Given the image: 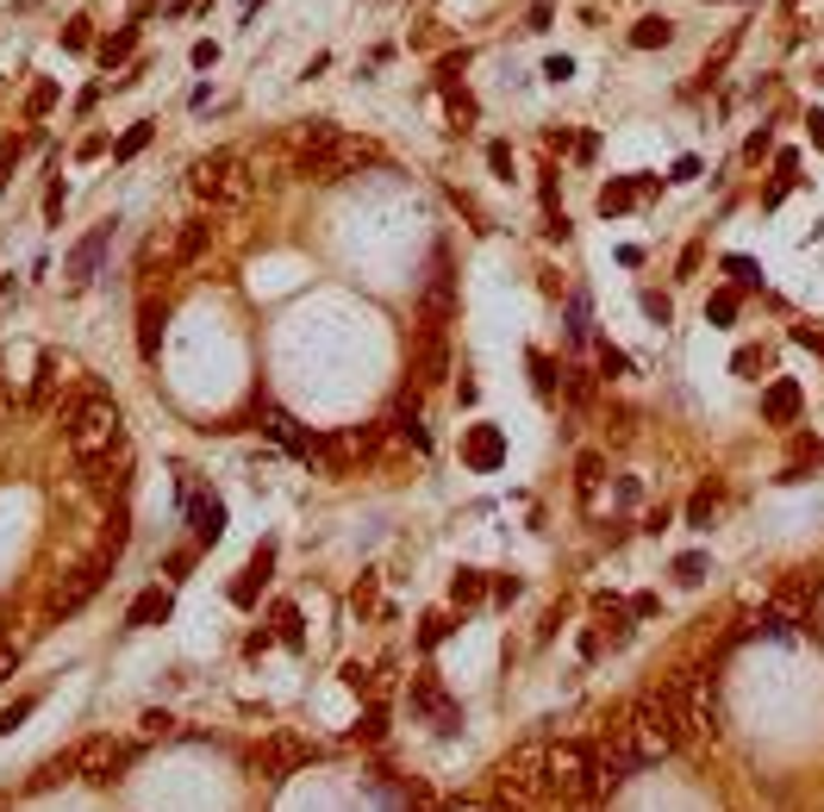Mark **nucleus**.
Returning <instances> with one entry per match:
<instances>
[{
	"mask_svg": "<svg viewBox=\"0 0 824 812\" xmlns=\"http://www.w3.org/2000/svg\"><path fill=\"white\" fill-rule=\"evenodd\" d=\"M450 126H462V132L475 126V101H469V94H456V89H450Z\"/></svg>",
	"mask_w": 824,
	"mask_h": 812,
	"instance_id": "obj_21",
	"label": "nucleus"
},
{
	"mask_svg": "<svg viewBox=\"0 0 824 812\" xmlns=\"http://www.w3.org/2000/svg\"><path fill=\"white\" fill-rule=\"evenodd\" d=\"M499 450H506V438H499L494 425H475V432L462 438V457H469V469H494Z\"/></svg>",
	"mask_w": 824,
	"mask_h": 812,
	"instance_id": "obj_4",
	"label": "nucleus"
},
{
	"mask_svg": "<svg viewBox=\"0 0 824 812\" xmlns=\"http://www.w3.org/2000/svg\"><path fill=\"white\" fill-rule=\"evenodd\" d=\"M195 526H200V538H219V531H225V506H219V494H200L195 501Z\"/></svg>",
	"mask_w": 824,
	"mask_h": 812,
	"instance_id": "obj_12",
	"label": "nucleus"
},
{
	"mask_svg": "<svg viewBox=\"0 0 824 812\" xmlns=\"http://www.w3.org/2000/svg\"><path fill=\"white\" fill-rule=\"evenodd\" d=\"M294 151H301V176H350V169H363V163H375V144L369 138H350L338 132V126H301L294 132Z\"/></svg>",
	"mask_w": 824,
	"mask_h": 812,
	"instance_id": "obj_1",
	"label": "nucleus"
},
{
	"mask_svg": "<svg viewBox=\"0 0 824 812\" xmlns=\"http://www.w3.org/2000/svg\"><path fill=\"white\" fill-rule=\"evenodd\" d=\"M57 107V82H38V89H32V113H50Z\"/></svg>",
	"mask_w": 824,
	"mask_h": 812,
	"instance_id": "obj_26",
	"label": "nucleus"
},
{
	"mask_svg": "<svg viewBox=\"0 0 824 812\" xmlns=\"http://www.w3.org/2000/svg\"><path fill=\"white\" fill-rule=\"evenodd\" d=\"M805 600H812V581H805V575H787L781 588L768 593V607H775V613H781V619L805 613Z\"/></svg>",
	"mask_w": 824,
	"mask_h": 812,
	"instance_id": "obj_7",
	"label": "nucleus"
},
{
	"mask_svg": "<svg viewBox=\"0 0 824 812\" xmlns=\"http://www.w3.org/2000/svg\"><path fill=\"white\" fill-rule=\"evenodd\" d=\"M63 45H69V50H87V45H94V32H87V20H69V25H63Z\"/></svg>",
	"mask_w": 824,
	"mask_h": 812,
	"instance_id": "obj_24",
	"label": "nucleus"
},
{
	"mask_svg": "<svg viewBox=\"0 0 824 812\" xmlns=\"http://www.w3.org/2000/svg\"><path fill=\"white\" fill-rule=\"evenodd\" d=\"M131 45H138V32H131V25H126V32H119V38H107V45H101V63H126V57H131Z\"/></svg>",
	"mask_w": 824,
	"mask_h": 812,
	"instance_id": "obj_16",
	"label": "nucleus"
},
{
	"mask_svg": "<svg viewBox=\"0 0 824 812\" xmlns=\"http://www.w3.org/2000/svg\"><path fill=\"white\" fill-rule=\"evenodd\" d=\"M637 195H650V181H612L607 195H600V213H607V220H625V213H637V207H631Z\"/></svg>",
	"mask_w": 824,
	"mask_h": 812,
	"instance_id": "obj_8",
	"label": "nucleus"
},
{
	"mask_svg": "<svg viewBox=\"0 0 824 812\" xmlns=\"http://www.w3.org/2000/svg\"><path fill=\"white\" fill-rule=\"evenodd\" d=\"M213 57H219V45H213V38H200V45H195V57H188V63H195V69H213Z\"/></svg>",
	"mask_w": 824,
	"mask_h": 812,
	"instance_id": "obj_28",
	"label": "nucleus"
},
{
	"mask_svg": "<svg viewBox=\"0 0 824 812\" xmlns=\"http://www.w3.org/2000/svg\"><path fill=\"white\" fill-rule=\"evenodd\" d=\"M699 575H706V556H699V550H687V556L674 563V581H681V588H699Z\"/></svg>",
	"mask_w": 824,
	"mask_h": 812,
	"instance_id": "obj_17",
	"label": "nucleus"
},
{
	"mask_svg": "<svg viewBox=\"0 0 824 812\" xmlns=\"http://www.w3.org/2000/svg\"><path fill=\"white\" fill-rule=\"evenodd\" d=\"M207 238H213V220L181 225V238H175V263H200V250H207Z\"/></svg>",
	"mask_w": 824,
	"mask_h": 812,
	"instance_id": "obj_10",
	"label": "nucleus"
},
{
	"mask_svg": "<svg viewBox=\"0 0 824 812\" xmlns=\"http://www.w3.org/2000/svg\"><path fill=\"white\" fill-rule=\"evenodd\" d=\"M487 169H494L499 181H513V151H506V144H487Z\"/></svg>",
	"mask_w": 824,
	"mask_h": 812,
	"instance_id": "obj_23",
	"label": "nucleus"
},
{
	"mask_svg": "<svg viewBox=\"0 0 824 812\" xmlns=\"http://www.w3.org/2000/svg\"><path fill=\"white\" fill-rule=\"evenodd\" d=\"M575 475H581V494H593V487H600V475H607V457H600V450H587Z\"/></svg>",
	"mask_w": 824,
	"mask_h": 812,
	"instance_id": "obj_18",
	"label": "nucleus"
},
{
	"mask_svg": "<svg viewBox=\"0 0 824 812\" xmlns=\"http://www.w3.org/2000/svg\"><path fill=\"white\" fill-rule=\"evenodd\" d=\"M151 119H138V126H126V132H119V144H113V163H131V156L144 151V144H151Z\"/></svg>",
	"mask_w": 824,
	"mask_h": 812,
	"instance_id": "obj_11",
	"label": "nucleus"
},
{
	"mask_svg": "<svg viewBox=\"0 0 824 812\" xmlns=\"http://www.w3.org/2000/svg\"><path fill=\"white\" fill-rule=\"evenodd\" d=\"M669 38H674L669 20H637V25H631V45H637V50H656V45H669Z\"/></svg>",
	"mask_w": 824,
	"mask_h": 812,
	"instance_id": "obj_13",
	"label": "nucleus"
},
{
	"mask_svg": "<svg viewBox=\"0 0 824 812\" xmlns=\"http://www.w3.org/2000/svg\"><path fill=\"white\" fill-rule=\"evenodd\" d=\"M600 369H607V375H619V369H625V351H612V344H600Z\"/></svg>",
	"mask_w": 824,
	"mask_h": 812,
	"instance_id": "obj_30",
	"label": "nucleus"
},
{
	"mask_svg": "<svg viewBox=\"0 0 824 812\" xmlns=\"http://www.w3.org/2000/svg\"><path fill=\"white\" fill-rule=\"evenodd\" d=\"M644 313H650V319H662V326H669V294H644Z\"/></svg>",
	"mask_w": 824,
	"mask_h": 812,
	"instance_id": "obj_29",
	"label": "nucleus"
},
{
	"mask_svg": "<svg viewBox=\"0 0 824 812\" xmlns=\"http://www.w3.org/2000/svg\"><path fill=\"white\" fill-rule=\"evenodd\" d=\"M188 195H195L200 207H244V195H250V169H244V156L238 151L200 156L195 169H188Z\"/></svg>",
	"mask_w": 824,
	"mask_h": 812,
	"instance_id": "obj_2",
	"label": "nucleus"
},
{
	"mask_svg": "<svg viewBox=\"0 0 824 812\" xmlns=\"http://www.w3.org/2000/svg\"><path fill=\"white\" fill-rule=\"evenodd\" d=\"M706 319H713V326H731V319H738V294H731V287H718L713 301H706Z\"/></svg>",
	"mask_w": 824,
	"mask_h": 812,
	"instance_id": "obj_14",
	"label": "nucleus"
},
{
	"mask_svg": "<svg viewBox=\"0 0 824 812\" xmlns=\"http://www.w3.org/2000/svg\"><path fill=\"white\" fill-rule=\"evenodd\" d=\"M762 419H768V425H793V419H800V381H775V388L762 395Z\"/></svg>",
	"mask_w": 824,
	"mask_h": 812,
	"instance_id": "obj_3",
	"label": "nucleus"
},
{
	"mask_svg": "<svg viewBox=\"0 0 824 812\" xmlns=\"http://www.w3.org/2000/svg\"><path fill=\"white\" fill-rule=\"evenodd\" d=\"M713 513H718V487H699V494H694V506H687V519H694V526H706Z\"/></svg>",
	"mask_w": 824,
	"mask_h": 812,
	"instance_id": "obj_20",
	"label": "nucleus"
},
{
	"mask_svg": "<svg viewBox=\"0 0 824 812\" xmlns=\"http://www.w3.org/2000/svg\"><path fill=\"white\" fill-rule=\"evenodd\" d=\"M138 344H144V356H156V344H163V301H156V294H144V313H138Z\"/></svg>",
	"mask_w": 824,
	"mask_h": 812,
	"instance_id": "obj_9",
	"label": "nucleus"
},
{
	"mask_svg": "<svg viewBox=\"0 0 824 812\" xmlns=\"http://www.w3.org/2000/svg\"><path fill=\"white\" fill-rule=\"evenodd\" d=\"M568 400H575V407H587V400H593V381H587V375H568Z\"/></svg>",
	"mask_w": 824,
	"mask_h": 812,
	"instance_id": "obj_27",
	"label": "nucleus"
},
{
	"mask_svg": "<svg viewBox=\"0 0 824 812\" xmlns=\"http://www.w3.org/2000/svg\"><path fill=\"white\" fill-rule=\"evenodd\" d=\"M731 369H738L743 381H756V375L768 369V351H762V344H743V351H738V363H731Z\"/></svg>",
	"mask_w": 824,
	"mask_h": 812,
	"instance_id": "obj_15",
	"label": "nucleus"
},
{
	"mask_svg": "<svg viewBox=\"0 0 824 812\" xmlns=\"http://www.w3.org/2000/svg\"><path fill=\"white\" fill-rule=\"evenodd\" d=\"M481 600V575L469 569V575H456V607H475Z\"/></svg>",
	"mask_w": 824,
	"mask_h": 812,
	"instance_id": "obj_22",
	"label": "nucleus"
},
{
	"mask_svg": "<svg viewBox=\"0 0 824 812\" xmlns=\"http://www.w3.org/2000/svg\"><path fill=\"white\" fill-rule=\"evenodd\" d=\"M20 151H25V138H0V176H7L13 163H20Z\"/></svg>",
	"mask_w": 824,
	"mask_h": 812,
	"instance_id": "obj_25",
	"label": "nucleus"
},
{
	"mask_svg": "<svg viewBox=\"0 0 824 812\" xmlns=\"http://www.w3.org/2000/svg\"><path fill=\"white\" fill-rule=\"evenodd\" d=\"M107 238H113V225H94V232L82 238V250L69 257V282H75V287H82L87 275H94V263H101V250H107Z\"/></svg>",
	"mask_w": 824,
	"mask_h": 812,
	"instance_id": "obj_5",
	"label": "nucleus"
},
{
	"mask_svg": "<svg viewBox=\"0 0 824 812\" xmlns=\"http://www.w3.org/2000/svg\"><path fill=\"white\" fill-rule=\"evenodd\" d=\"M531 381H538V395H556V363H550V356H531Z\"/></svg>",
	"mask_w": 824,
	"mask_h": 812,
	"instance_id": "obj_19",
	"label": "nucleus"
},
{
	"mask_svg": "<svg viewBox=\"0 0 824 812\" xmlns=\"http://www.w3.org/2000/svg\"><path fill=\"white\" fill-rule=\"evenodd\" d=\"M269 569H275V550L262 544V550H257V563H250L238 581H232V600H238V607H250V600H257V588L269 581Z\"/></svg>",
	"mask_w": 824,
	"mask_h": 812,
	"instance_id": "obj_6",
	"label": "nucleus"
}]
</instances>
